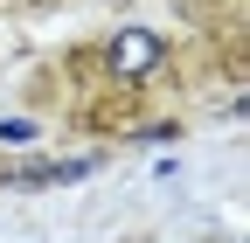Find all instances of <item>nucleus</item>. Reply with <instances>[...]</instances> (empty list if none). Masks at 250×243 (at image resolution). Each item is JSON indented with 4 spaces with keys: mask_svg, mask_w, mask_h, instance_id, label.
I'll use <instances>...</instances> for the list:
<instances>
[{
    "mask_svg": "<svg viewBox=\"0 0 250 243\" xmlns=\"http://www.w3.org/2000/svg\"><path fill=\"white\" fill-rule=\"evenodd\" d=\"M104 63H111V77L139 83V77H153V70L167 63V42L153 35V28H118V35L104 42Z\"/></svg>",
    "mask_w": 250,
    "mask_h": 243,
    "instance_id": "nucleus-1",
    "label": "nucleus"
}]
</instances>
